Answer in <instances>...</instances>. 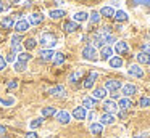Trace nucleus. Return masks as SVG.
<instances>
[{
    "label": "nucleus",
    "instance_id": "f257e3e1",
    "mask_svg": "<svg viewBox=\"0 0 150 138\" xmlns=\"http://www.w3.org/2000/svg\"><path fill=\"white\" fill-rule=\"evenodd\" d=\"M37 43L42 45V48H52L53 50V47L58 43V37H57L55 32H52V31H44L42 34H40Z\"/></svg>",
    "mask_w": 150,
    "mask_h": 138
},
{
    "label": "nucleus",
    "instance_id": "f03ea898",
    "mask_svg": "<svg viewBox=\"0 0 150 138\" xmlns=\"http://www.w3.org/2000/svg\"><path fill=\"white\" fill-rule=\"evenodd\" d=\"M129 10H145L150 11V0H124Z\"/></svg>",
    "mask_w": 150,
    "mask_h": 138
},
{
    "label": "nucleus",
    "instance_id": "7ed1b4c3",
    "mask_svg": "<svg viewBox=\"0 0 150 138\" xmlns=\"http://www.w3.org/2000/svg\"><path fill=\"white\" fill-rule=\"evenodd\" d=\"M81 56H82V60H86V61H97L98 60V51L94 45H86L81 51Z\"/></svg>",
    "mask_w": 150,
    "mask_h": 138
},
{
    "label": "nucleus",
    "instance_id": "20e7f679",
    "mask_svg": "<svg viewBox=\"0 0 150 138\" xmlns=\"http://www.w3.org/2000/svg\"><path fill=\"white\" fill-rule=\"evenodd\" d=\"M44 21H45V15L40 13V11L31 13V15L28 16V22H29V26H40Z\"/></svg>",
    "mask_w": 150,
    "mask_h": 138
},
{
    "label": "nucleus",
    "instance_id": "39448f33",
    "mask_svg": "<svg viewBox=\"0 0 150 138\" xmlns=\"http://www.w3.org/2000/svg\"><path fill=\"white\" fill-rule=\"evenodd\" d=\"M103 87L107 88L108 93L120 92V88L123 87V82H121V80H116V79H108V80H105V85Z\"/></svg>",
    "mask_w": 150,
    "mask_h": 138
},
{
    "label": "nucleus",
    "instance_id": "423d86ee",
    "mask_svg": "<svg viewBox=\"0 0 150 138\" xmlns=\"http://www.w3.org/2000/svg\"><path fill=\"white\" fill-rule=\"evenodd\" d=\"M102 108H103V112H110V114H116L120 109H118V103L113 101L111 98L108 99H103V104H102Z\"/></svg>",
    "mask_w": 150,
    "mask_h": 138
},
{
    "label": "nucleus",
    "instance_id": "0eeeda50",
    "mask_svg": "<svg viewBox=\"0 0 150 138\" xmlns=\"http://www.w3.org/2000/svg\"><path fill=\"white\" fill-rule=\"evenodd\" d=\"M55 119H57V122H58V124L68 125L69 122H71V114H69L68 111H57Z\"/></svg>",
    "mask_w": 150,
    "mask_h": 138
},
{
    "label": "nucleus",
    "instance_id": "6e6552de",
    "mask_svg": "<svg viewBox=\"0 0 150 138\" xmlns=\"http://www.w3.org/2000/svg\"><path fill=\"white\" fill-rule=\"evenodd\" d=\"M63 32H66V34H73V32L79 31L81 29V26L78 24L76 21H73V19H69V21H65L63 22Z\"/></svg>",
    "mask_w": 150,
    "mask_h": 138
},
{
    "label": "nucleus",
    "instance_id": "1a4fd4ad",
    "mask_svg": "<svg viewBox=\"0 0 150 138\" xmlns=\"http://www.w3.org/2000/svg\"><path fill=\"white\" fill-rule=\"evenodd\" d=\"M53 56H55V51H53L52 48H42V50L39 51V58L44 63H50V61L53 60Z\"/></svg>",
    "mask_w": 150,
    "mask_h": 138
},
{
    "label": "nucleus",
    "instance_id": "9d476101",
    "mask_svg": "<svg viewBox=\"0 0 150 138\" xmlns=\"http://www.w3.org/2000/svg\"><path fill=\"white\" fill-rule=\"evenodd\" d=\"M121 93H123V96L129 98V96H132V95L137 93V87L134 85V83H123V87H121Z\"/></svg>",
    "mask_w": 150,
    "mask_h": 138
},
{
    "label": "nucleus",
    "instance_id": "9b49d317",
    "mask_svg": "<svg viewBox=\"0 0 150 138\" xmlns=\"http://www.w3.org/2000/svg\"><path fill=\"white\" fill-rule=\"evenodd\" d=\"M127 74L131 77H136V79H142L144 77V69L139 66V64H131L129 69H127Z\"/></svg>",
    "mask_w": 150,
    "mask_h": 138
},
{
    "label": "nucleus",
    "instance_id": "f8f14e48",
    "mask_svg": "<svg viewBox=\"0 0 150 138\" xmlns=\"http://www.w3.org/2000/svg\"><path fill=\"white\" fill-rule=\"evenodd\" d=\"M86 116H87V109H84L82 106H76L71 112V117L76 119V120H84Z\"/></svg>",
    "mask_w": 150,
    "mask_h": 138
},
{
    "label": "nucleus",
    "instance_id": "ddd939ff",
    "mask_svg": "<svg viewBox=\"0 0 150 138\" xmlns=\"http://www.w3.org/2000/svg\"><path fill=\"white\" fill-rule=\"evenodd\" d=\"M111 56H113V48H111L110 45H105V47L100 48V51H98V58H100L102 61H108Z\"/></svg>",
    "mask_w": 150,
    "mask_h": 138
},
{
    "label": "nucleus",
    "instance_id": "4468645a",
    "mask_svg": "<svg viewBox=\"0 0 150 138\" xmlns=\"http://www.w3.org/2000/svg\"><path fill=\"white\" fill-rule=\"evenodd\" d=\"M49 93L52 96H55V98H65L66 96V88L63 85H55V87H52V88L49 90Z\"/></svg>",
    "mask_w": 150,
    "mask_h": 138
},
{
    "label": "nucleus",
    "instance_id": "2eb2a0df",
    "mask_svg": "<svg viewBox=\"0 0 150 138\" xmlns=\"http://www.w3.org/2000/svg\"><path fill=\"white\" fill-rule=\"evenodd\" d=\"M28 29H29V22H28V19L20 18L16 22H15V31H16L18 34H23V32H26Z\"/></svg>",
    "mask_w": 150,
    "mask_h": 138
},
{
    "label": "nucleus",
    "instance_id": "dca6fc26",
    "mask_svg": "<svg viewBox=\"0 0 150 138\" xmlns=\"http://www.w3.org/2000/svg\"><path fill=\"white\" fill-rule=\"evenodd\" d=\"M107 88L105 87H95L94 90H92V98H95L98 101V99H107Z\"/></svg>",
    "mask_w": 150,
    "mask_h": 138
},
{
    "label": "nucleus",
    "instance_id": "f3484780",
    "mask_svg": "<svg viewBox=\"0 0 150 138\" xmlns=\"http://www.w3.org/2000/svg\"><path fill=\"white\" fill-rule=\"evenodd\" d=\"M136 60L139 66H150V53H144V51H139L136 55Z\"/></svg>",
    "mask_w": 150,
    "mask_h": 138
},
{
    "label": "nucleus",
    "instance_id": "a211bd4d",
    "mask_svg": "<svg viewBox=\"0 0 150 138\" xmlns=\"http://www.w3.org/2000/svg\"><path fill=\"white\" fill-rule=\"evenodd\" d=\"M98 79V72H91L87 76V79L82 82V87L84 88H87V90H91V88H94V83H95V80Z\"/></svg>",
    "mask_w": 150,
    "mask_h": 138
},
{
    "label": "nucleus",
    "instance_id": "6ab92c4d",
    "mask_svg": "<svg viewBox=\"0 0 150 138\" xmlns=\"http://www.w3.org/2000/svg\"><path fill=\"white\" fill-rule=\"evenodd\" d=\"M118 55H126L127 51H129V45H127V42L124 40H118L116 43H115V50Z\"/></svg>",
    "mask_w": 150,
    "mask_h": 138
},
{
    "label": "nucleus",
    "instance_id": "aec40b11",
    "mask_svg": "<svg viewBox=\"0 0 150 138\" xmlns=\"http://www.w3.org/2000/svg\"><path fill=\"white\" fill-rule=\"evenodd\" d=\"M115 120H116V116L115 114H110V112H103V114L100 116V124L103 125H111V124H115Z\"/></svg>",
    "mask_w": 150,
    "mask_h": 138
},
{
    "label": "nucleus",
    "instance_id": "412c9836",
    "mask_svg": "<svg viewBox=\"0 0 150 138\" xmlns=\"http://www.w3.org/2000/svg\"><path fill=\"white\" fill-rule=\"evenodd\" d=\"M15 22H16V21H15L13 16H5V18L0 19V27L5 29V31H8V29L15 27Z\"/></svg>",
    "mask_w": 150,
    "mask_h": 138
},
{
    "label": "nucleus",
    "instance_id": "4be33fe9",
    "mask_svg": "<svg viewBox=\"0 0 150 138\" xmlns=\"http://www.w3.org/2000/svg\"><path fill=\"white\" fill-rule=\"evenodd\" d=\"M47 16H49L50 19H53V21H57V19H62L66 16V11L63 8H57V10H50L49 13H47Z\"/></svg>",
    "mask_w": 150,
    "mask_h": 138
},
{
    "label": "nucleus",
    "instance_id": "5701e85b",
    "mask_svg": "<svg viewBox=\"0 0 150 138\" xmlns=\"http://www.w3.org/2000/svg\"><path fill=\"white\" fill-rule=\"evenodd\" d=\"M95 104H97V99L92 98V96H84L82 98V108L84 109H89V111H92V109L95 108Z\"/></svg>",
    "mask_w": 150,
    "mask_h": 138
},
{
    "label": "nucleus",
    "instance_id": "b1692460",
    "mask_svg": "<svg viewBox=\"0 0 150 138\" xmlns=\"http://www.w3.org/2000/svg\"><path fill=\"white\" fill-rule=\"evenodd\" d=\"M73 21H76L78 24H81V22H86L89 21V13L87 11H76L74 15H73Z\"/></svg>",
    "mask_w": 150,
    "mask_h": 138
},
{
    "label": "nucleus",
    "instance_id": "393cba45",
    "mask_svg": "<svg viewBox=\"0 0 150 138\" xmlns=\"http://www.w3.org/2000/svg\"><path fill=\"white\" fill-rule=\"evenodd\" d=\"M98 13H100L102 18H113L115 16V8L110 6V5H105V6H102V8L98 10Z\"/></svg>",
    "mask_w": 150,
    "mask_h": 138
},
{
    "label": "nucleus",
    "instance_id": "a878e982",
    "mask_svg": "<svg viewBox=\"0 0 150 138\" xmlns=\"http://www.w3.org/2000/svg\"><path fill=\"white\" fill-rule=\"evenodd\" d=\"M113 18H115V21L120 24V22H126L127 19H129V15H127V11H124V10H116Z\"/></svg>",
    "mask_w": 150,
    "mask_h": 138
},
{
    "label": "nucleus",
    "instance_id": "bb28decb",
    "mask_svg": "<svg viewBox=\"0 0 150 138\" xmlns=\"http://www.w3.org/2000/svg\"><path fill=\"white\" fill-rule=\"evenodd\" d=\"M131 106H132V101H131V98H126V96H123V98L118 99V109H121V111H127Z\"/></svg>",
    "mask_w": 150,
    "mask_h": 138
},
{
    "label": "nucleus",
    "instance_id": "cd10ccee",
    "mask_svg": "<svg viewBox=\"0 0 150 138\" xmlns=\"http://www.w3.org/2000/svg\"><path fill=\"white\" fill-rule=\"evenodd\" d=\"M123 58L121 56H111L110 60H108V64H110V67H113V69H120L121 66H123Z\"/></svg>",
    "mask_w": 150,
    "mask_h": 138
},
{
    "label": "nucleus",
    "instance_id": "c85d7f7f",
    "mask_svg": "<svg viewBox=\"0 0 150 138\" xmlns=\"http://www.w3.org/2000/svg\"><path fill=\"white\" fill-rule=\"evenodd\" d=\"M69 3H76V5H87V6H94L97 3L103 2V0H68Z\"/></svg>",
    "mask_w": 150,
    "mask_h": 138
},
{
    "label": "nucleus",
    "instance_id": "c756f323",
    "mask_svg": "<svg viewBox=\"0 0 150 138\" xmlns=\"http://www.w3.org/2000/svg\"><path fill=\"white\" fill-rule=\"evenodd\" d=\"M89 132H91L92 135H100L102 132H103V125H102L100 122H92L91 127H89Z\"/></svg>",
    "mask_w": 150,
    "mask_h": 138
},
{
    "label": "nucleus",
    "instance_id": "7c9ffc66",
    "mask_svg": "<svg viewBox=\"0 0 150 138\" xmlns=\"http://www.w3.org/2000/svg\"><path fill=\"white\" fill-rule=\"evenodd\" d=\"M100 19H102V16H100V13H98L97 10H92V11L89 13V22H91L92 26L98 24V22H100Z\"/></svg>",
    "mask_w": 150,
    "mask_h": 138
},
{
    "label": "nucleus",
    "instance_id": "2f4dec72",
    "mask_svg": "<svg viewBox=\"0 0 150 138\" xmlns=\"http://www.w3.org/2000/svg\"><path fill=\"white\" fill-rule=\"evenodd\" d=\"M57 114V109L53 106H45V108L40 109V116L42 117H52V116Z\"/></svg>",
    "mask_w": 150,
    "mask_h": 138
},
{
    "label": "nucleus",
    "instance_id": "473e14b6",
    "mask_svg": "<svg viewBox=\"0 0 150 138\" xmlns=\"http://www.w3.org/2000/svg\"><path fill=\"white\" fill-rule=\"evenodd\" d=\"M65 60H66V56L62 53V51H55V56H53L52 63L55 64V66H60V64L65 63Z\"/></svg>",
    "mask_w": 150,
    "mask_h": 138
},
{
    "label": "nucleus",
    "instance_id": "72a5a7b5",
    "mask_svg": "<svg viewBox=\"0 0 150 138\" xmlns=\"http://www.w3.org/2000/svg\"><path fill=\"white\" fill-rule=\"evenodd\" d=\"M92 45H94L95 48H102V47H105V43H103V37H102L100 34H95V35H94V39H92Z\"/></svg>",
    "mask_w": 150,
    "mask_h": 138
},
{
    "label": "nucleus",
    "instance_id": "f704fd0d",
    "mask_svg": "<svg viewBox=\"0 0 150 138\" xmlns=\"http://www.w3.org/2000/svg\"><path fill=\"white\" fill-rule=\"evenodd\" d=\"M33 60V55L29 53V51H21V53H18V60L16 61H21V63H28V61Z\"/></svg>",
    "mask_w": 150,
    "mask_h": 138
},
{
    "label": "nucleus",
    "instance_id": "c9c22d12",
    "mask_svg": "<svg viewBox=\"0 0 150 138\" xmlns=\"http://www.w3.org/2000/svg\"><path fill=\"white\" fill-rule=\"evenodd\" d=\"M36 47H37V40H36V39L29 37V39H26V40H24V48H26L28 51H29V50H34Z\"/></svg>",
    "mask_w": 150,
    "mask_h": 138
},
{
    "label": "nucleus",
    "instance_id": "e433bc0d",
    "mask_svg": "<svg viewBox=\"0 0 150 138\" xmlns=\"http://www.w3.org/2000/svg\"><path fill=\"white\" fill-rule=\"evenodd\" d=\"M81 77H82V71H74V72H71V74H69L68 80H69L71 83H76L79 79H81Z\"/></svg>",
    "mask_w": 150,
    "mask_h": 138
},
{
    "label": "nucleus",
    "instance_id": "4c0bfd02",
    "mask_svg": "<svg viewBox=\"0 0 150 138\" xmlns=\"http://www.w3.org/2000/svg\"><path fill=\"white\" fill-rule=\"evenodd\" d=\"M13 69L16 71V72H23V71L28 69V63H21V61H16V63L13 64Z\"/></svg>",
    "mask_w": 150,
    "mask_h": 138
},
{
    "label": "nucleus",
    "instance_id": "58836bf2",
    "mask_svg": "<svg viewBox=\"0 0 150 138\" xmlns=\"http://www.w3.org/2000/svg\"><path fill=\"white\" fill-rule=\"evenodd\" d=\"M44 124V117H39V119H33V120L29 122V127L31 130H34V128H39L40 125Z\"/></svg>",
    "mask_w": 150,
    "mask_h": 138
},
{
    "label": "nucleus",
    "instance_id": "ea45409f",
    "mask_svg": "<svg viewBox=\"0 0 150 138\" xmlns=\"http://www.w3.org/2000/svg\"><path fill=\"white\" fill-rule=\"evenodd\" d=\"M103 37V43L105 45H111V43H116V37H115L113 34H108V35H102Z\"/></svg>",
    "mask_w": 150,
    "mask_h": 138
},
{
    "label": "nucleus",
    "instance_id": "a19ab883",
    "mask_svg": "<svg viewBox=\"0 0 150 138\" xmlns=\"http://www.w3.org/2000/svg\"><path fill=\"white\" fill-rule=\"evenodd\" d=\"M16 60H18V55L16 53H13V51H10V53L7 55V56H5V61H7V64L8 63H16Z\"/></svg>",
    "mask_w": 150,
    "mask_h": 138
},
{
    "label": "nucleus",
    "instance_id": "79ce46f5",
    "mask_svg": "<svg viewBox=\"0 0 150 138\" xmlns=\"http://www.w3.org/2000/svg\"><path fill=\"white\" fill-rule=\"evenodd\" d=\"M139 106L140 108H149L150 106V98L149 96H142V98L139 99Z\"/></svg>",
    "mask_w": 150,
    "mask_h": 138
},
{
    "label": "nucleus",
    "instance_id": "37998d69",
    "mask_svg": "<svg viewBox=\"0 0 150 138\" xmlns=\"http://www.w3.org/2000/svg\"><path fill=\"white\" fill-rule=\"evenodd\" d=\"M111 26H103L102 29H98V32L97 34H100V35H108V34H111Z\"/></svg>",
    "mask_w": 150,
    "mask_h": 138
},
{
    "label": "nucleus",
    "instance_id": "c03bdc74",
    "mask_svg": "<svg viewBox=\"0 0 150 138\" xmlns=\"http://www.w3.org/2000/svg\"><path fill=\"white\" fill-rule=\"evenodd\" d=\"M0 104L11 106V104H15V99H13V98H0Z\"/></svg>",
    "mask_w": 150,
    "mask_h": 138
},
{
    "label": "nucleus",
    "instance_id": "a18cd8bd",
    "mask_svg": "<svg viewBox=\"0 0 150 138\" xmlns=\"http://www.w3.org/2000/svg\"><path fill=\"white\" fill-rule=\"evenodd\" d=\"M21 42H23V37H21L20 34L11 35V45H13V43H21Z\"/></svg>",
    "mask_w": 150,
    "mask_h": 138
},
{
    "label": "nucleus",
    "instance_id": "49530a36",
    "mask_svg": "<svg viewBox=\"0 0 150 138\" xmlns=\"http://www.w3.org/2000/svg\"><path fill=\"white\" fill-rule=\"evenodd\" d=\"M5 67H7V61H5V56H2V55H0V71H4Z\"/></svg>",
    "mask_w": 150,
    "mask_h": 138
},
{
    "label": "nucleus",
    "instance_id": "de8ad7c7",
    "mask_svg": "<svg viewBox=\"0 0 150 138\" xmlns=\"http://www.w3.org/2000/svg\"><path fill=\"white\" fill-rule=\"evenodd\" d=\"M7 87H8L10 90H15V88L18 87V82H16V80H10V82L7 83Z\"/></svg>",
    "mask_w": 150,
    "mask_h": 138
},
{
    "label": "nucleus",
    "instance_id": "09e8293b",
    "mask_svg": "<svg viewBox=\"0 0 150 138\" xmlns=\"http://www.w3.org/2000/svg\"><path fill=\"white\" fill-rule=\"evenodd\" d=\"M110 98L113 99V101H116V99H120V92H111V93H110Z\"/></svg>",
    "mask_w": 150,
    "mask_h": 138
},
{
    "label": "nucleus",
    "instance_id": "8fccbe9b",
    "mask_svg": "<svg viewBox=\"0 0 150 138\" xmlns=\"http://www.w3.org/2000/svg\"><path fill=\"white\" fill-rule=\"evenodd\" d=\"M140 48H142L140 51H144V53H150V45H149V43H144Z\"/></svg>",
    "mask_w": 150,
    "mask_h": 138
},
{
    "label": "nucleus",
    "instance_id": "3c124183",
    "mask_svg": "<svg viewBox=\"0 0 150 138\" xmlns=\"http://www.w3.org/2000/svg\"><path fill=\"white\" fill-rule=\"evenodd\" d=\"M86 119H89V120H94V119H95V112H94V111H89L87 116H86Z\"/></svg>",
    "mask_w": 150,
    "mask_h": 138
},
{
    "label": "nucleus",
    "instance_id": "603ef678",
    "mask_svg": "<svg viewBox=\"0 0 150 138\" xmlns=\"http://www.w3.org/2000/svg\"><path fill=\"white\" fill-rule=\"evenodd\" d=\"M24 138H37V133L36 132H28V133L24 135Z\"/></svg>",
    "mask_w": 150,
    "mask_h": 138
},
{
    "label": "nucleus",
    "instance_id": "864d4df0",
    "mask_svg": "<svg viewBox=\"0 0 150 138\" xmlns=\"http://www.w3.org/2000/svg\"><path fill=\"white\" fill-rule=\"evenodd\" d=\"M118 117H120V119H126V111H121V109H120V111H118Z\"/></svg>",
    "mask_w": 150,
    "mask_h": 138
},
{
    "label": "nucleus",
    "instance_id": "5fc2aeb1",
    "mask_svg": "<svg viewBox=\"0 0 150 138\" xmlns=\"http://www.w3.org/2000/svg\"><path fill=\"white\" fill-rule=\"evenodd\" d=\"M5 132H7V127H5V125H0V137H4Z\"/></svg>",
    "mask_w": 150,
    "mask_h": 138
},
{
    "label": "nucleus",
    "instance_id": "6e6d98bb",
    "mask_svg": "<svg viewBox=\"0 0 150 138\" xmlns=\"http://www.w3.org/2000/svg\"><path fill=\"white\" fill-rule=\"evenodd\" d=\"M31 3H33L31 0H26V2H23V6H26V8H29V6H31Z\"/></svg>",
    "mask_w": 150,
    "mask_h": 138
},
{
    "label": "nucleus",
    "instance_id": "4d7b16f0",
    "mask_svg": "<svg viewBox=\"0 0 150 138\" xmlns=\"http://www.w3.org/2000/svg\"><path fill=\"white\" fill-rule=\"evenodd\" d=\"M4 10H5V6H4V2L0 0V11H4Z\"/></svg>",
    "mask_w": 150,
    "mask_h": 138
},
{
    "label": "nucleus",
    "instance_id": "13d9d810",
    "mask_svg": "<svg viewBox=\"0 0 150 138\" xmlns=\"http://www.w3.org/2000/svg\"><path fill=\"white\" fill-rule=\"evenodd\" d=\"M144 137H145V135H140V137H134V138H144Z\"/></svg>",
    "mask_w": 150,
    "mask_h": 138
},
{
    "label": "nucleus",
    "instance_id": "bf43d9fd",
    "mask_svg": "<svg viewBox=\"0 0 150 138\" xmlns=\"http://www.w3.org/2000/svg\"><path fill=\"white\" fill-rule=\"evenodd\" d=\"M149 34H150V29H149Z\"/></svg>",
    "mask_w": 150,
    "mask_h": 138
},
{
    "label": "nucleus",
    "instance_id": "052dcab7",
    "mask_svg": "<svg viewBox=\"0 0 150 138\" xmlns=\"http://www.w3.org/2000/svg\"><path fill=\"white\" fill-rule=\"evenodd\" d=\"M116 138H120V137H116Z\"/></svg>",
    "mask_w": 150,
    "mask_h": 138
}]
</instances>
